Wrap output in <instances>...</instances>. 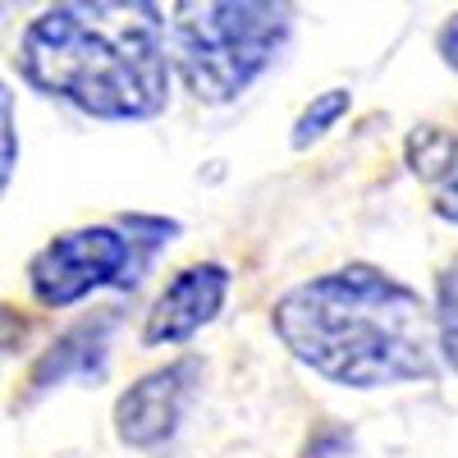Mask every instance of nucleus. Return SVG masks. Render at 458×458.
<instances>
[{"instance_id":"f03ea898","label":"nucleus","mask_w":458,"mask_h":458,"mask_svg":"<svg viewBox=\"0 0 458 458\" xmlns=\"http://www.w3.org/2000/svg\"><path fill=\"white\" fill-rule=\"evenodd\" d=\"M170 69V19L147 0L51 5L19 37V79L92 120L161 114Z\"/></svg>"},{"instance_id":"20e7f679","label":"nucleus","mask_w":458,"mask_h":458,"mask_svg":"<svg viewBox=\"0 0 458 458\" xmlns=\"http://www.w3.org/2000/svg\"><path fill=\"white\" fill-rule=\"evenodd\" d=\"M138 243L124 225L64 229L28 261V289L42 308H73L97 289H124L138 280Z\"/></svg>"},{"instance_id":"ddd939ff","label":"nucleus","mask_w":458,"mask_h":458,"mask_svg":"<svg viewBox=\"0 0 458 458\" xmlns=\"http://www.w3.org/2000/svg\"><path fill=\"white\" fill-rule=\"evenodd\" d=\"M436 55L458 73V10H454V14L440 23V32H436Z\"/></svg>"},{"instance_id":"6e6552de","label":"nucleus","mask_w":458,"mask_h":458,"mask_svg":"<svg viewBox=\"0 0 458 458\" xmlns=\"http://www.w3.org/2000/svg\"><path fill=\"white\" fill-rule=\"evenodd\" d=\"M403 157H408V170L417 179H427L436 188L458 170V133H449L440 124H417L403 142Z\"/></svg>"},{"instance_id":"9d476101","label":"nucleus","mask_w":458,"mask_h":458,"mask_svg":"<svg viewBox=\"0 0 458 458\" xmlns=\"http://www.w3.org/2000/svg\"><path fill=\"white\" fill-rule=\"evenodd\" d=\"M436 344L445 362L458 371V271L445 266L436 280Z\"/></svg>"},{"instance_id":"1a4fd4ad","label":"nucleus","mask_w":458,"mask_h":458,"mask_svg":"<svg viewBox=\"0 0 458 458\" xmlns=\"http://www.w3.org/2000/svg\"><path fill=\"white\" fill-rule=\"evenodd\" d=\"M349 106H353V92L349 88H326V92H317L308 106H302V114L293 120V133H289V142L302 151V147H312L317 138H326L344 114H349Z\"/></svg>"},{"instance_id":"f257e3e1","label":"nucleus","mask_w":458,"mask_h":458,"mask_svg":"<svg viewBox=\"0 0 458 458\" xmlns=\"http://www.w3.org/2000/svg\"><path fill=\"white\" fill-rule=\"evenodd\" d=\"M271 330L302 367L344 390L436 380V312L412 284L367 261L284 289Z\"/></svg>"},{"instance_id":"f8f14e48","label":"nucleus","mask_w":458,"mask_h":458,"mask_svg":"<svg viewBox=\"0 0 458 458\" xmlns=\"http://www.w3.org/2000/svg\"><path fill=\"white\" fill-rule=\"evenodd\" d=\"M0 114H5V157H0V179H14V97L10 92H0Z\"/></svg>"},{"instance_id":"9b49d317","label":"nucleus","mask_w":458,"mask_h":458,"mask_svg":"<svg viewBox=\"0 0 458 458\" xmlns=\"http://www.w3.org/2000/svg\"><path fill=\"white\" fill-rule=\"evenodd\" d=\"M431 193H436V198H431V211H436L440 220L458 225V170H454V174H449L445 183H436Z\"/></svg>"},{"instance_id":"423d86ee","label":"nucleus","mask_w":458,"mask_h":458,"mask_svg":"<svg viewBox=\"0 0 458 458\" xmlns=\"http://www.w3.org/2000/svg\"><path fill=\"white\" fill-rule=\"evenodd\" d=\"M229 266L220 261H193L157 293L151 312L142 321V349H174V344H188L202 326H211L229 298Z\"/></svg>"},{"instance_id":"39448f33","label":"nucleus","mask_w":458,"mask_h":458,"mask_svg":"<svg viewBox=\"0 0 458 458\" xmlns=\"http://www.w3.org/2000/svg\"><path fill=\"white\" fill-rule=\"evenodd\" d=\"M198 386H202V358H193V353L133 380V386L114 399V436H120V445L161 449L165 440H174Z\"/></svg>"},{"instance_id":"7ed1b4c3","label":"nucleus","mask_w":458,"mask_h":458,"mask_svg":"<svg viewBox=\"0 0 458 458\" xmlns=\"http://www.w3.org/2000/svg\"><path fill=\"white\" fill-rule=\"evenodd\" d=\"M293 32L289 5L261 0H183L170 14V64L207 106L243 97L280 60Z\"/></svg>"},{"instance_id":"0eeeda50","label":"nucleus","mask_w":458,"mask_h":458,"mask_svg":"<svg viewBox=\"0 0 458 458\" xmlns=\"http://www.w3.org/2000/svg\"><path fill=\"white\" fill-rule=\"evenodd\" d=\"M110 330H114V312H101L92 321H79L73 330H64L51 344V353L32 367L28 386L32 390H51V386H60V380L73 376V371H79V376H97L106 367V339H110Z\"/></svg>"},{"instance_id":"4468645a","label":"nucleus","mask_w":458,"mask_h":458,"mask_svg":"<svg viewBox=\"0 0 458 458\" xmlns=\"http://www.w3.org/2000/svg\"><path fill=\"white\" fill-rule=\"evenodd\" d=\"M454 271H458V261H454Z\"/></svg>"}]
</instances>
